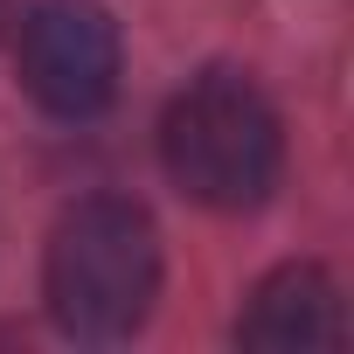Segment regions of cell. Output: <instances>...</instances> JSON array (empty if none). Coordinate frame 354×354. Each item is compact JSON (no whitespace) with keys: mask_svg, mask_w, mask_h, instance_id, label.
Returning a JSON list of instances; mask_svg holds the SVG:
<instances>
[{"mask_svg":"<svg viewBox=\"0 0 354 354\" xmlns=\"http://www.w3.org/2000/svg\"><path fill=\"white\" fill-rule=\"evenodd\" d=\"M42 299H49V319L70 340L139 333L153 299H160V230H153V216L139 202H118V195L77 202L49 236Z\"/></svg>","mask_w":354,"mask_h":354,"instance_id":"obj_1","label":"cell"},{"mask_svg":"<svg viewBox=\"0 0 354 354\" xmlns=\"http://www.w3.org/2000/svg\"><path fill=\"white\" fill-rule=\"evenodd\" d=\"M160 160L174 174V188L202 209H257L278 188V111L264 91L236 70L195 77L160 118Z\"/></svg>","mask_w":354,"mask_h":354,"instance_id":"obj_2","label":"cell"},{"mask_svg":"<svg viewBox=\"0 0 354 354\" xmlns=\"http://www.w3.org/2000/svg\"><path fill=\"white\" fill-rule=\"evenodd\" d=\"M21 91L49 118H97L118 97V28L97 0H42V8H28Z\"/></svg>","mask_w":354,"mask_h":354,"instance_id":"obj_3","label":"cell"},{"mask_svg":"<svg viewBox=\"0 0 354 354\" xmlns=\"http://www.w3.org/2000/svg\"><path fill=\"white\" fill-rule=\"evenodd\" d=\"M236 340L257 347V354H333L347 340L340 285L319 264H278L250 292V306L236 319Z\"/></svg>","mask_w":354,"mask_h":354,"instance_id":"obj_4","label":"cell"}]
</instances>
